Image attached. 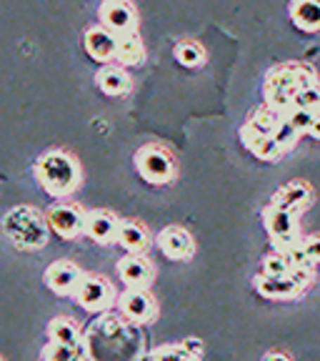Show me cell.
Instances as JSON below:
<instances>
[{"label": "cell", "instance_id": "obj_10", "mask_svg": "<svg viewBox=\"0 0 320 361\" xmlns=\"http://www.w3.org/2000/svg\"><path fill=\"white\" fill-rule=\"evenodd\" d=\"M80 276H83V271L73 264V261H53L43 274V281L45 286L51 288L53 293L58 296H73L75 288L80 283Z\"/></svg>", "mask_w": 320, "mask_h": 361}, {"label": "cell", "instance_id": "obj_19", "mask_svg": "<svg viewBox=\"0 0 320 361\" xmlns=\"http://www.w3.org/2000/svg\"><path fill=\"white\" fill-rule=\"evenodd\" d=\"M241 141L255 158H260V161H270V164L278 161V158L286 153L276 141H273V135H258L248 128V126H243L241 128Z\"/></svg>", "mask_w": 320, "mask_h": 361}, {"label": "cell", "instance_id": "obj_18", "mask_svg": "<svg viewBox=\"0 0 320 361\" xmlns=\"http://www.w3.org/2000/svg\"><path fill=\"white\" fill-rule=\"evenodd\" d=\"M115 243H120L128 254H146L151 246V233L141 221H120Z\"/></svg>", "mask_w": 320, "mask_h": 361}, {"label": "cell", "instance_id": "obj_20", "mask_svg": "<svg viewBox=\"0 0 320 361\" xmlns=\"http://www.w3.org/2000/svg\"><path fill=\"white\" fill-rule=\"evenodd\" d=\"M48 338L58 341V344L75 346V349L83 346V331H80V326L70 316H56V319H51V324H48Z\"/></svg>", "mask_w": 320, "mask_h": 361}, {"label": "cell", "instance_id": "obj_8", "mask_svg": "<svg viewBox=\"0 0 320 361\" xmlns=\"http://www.w3.org/2000/svg\"><path fill=\"white\" fill-rule=\"evenodd\" d=\"M263 226L268 236L273 238L276 248H283L288 243H295L300 241V224H298V216L288 214V211H281L276 206H268L263 211Z\"/></svg>", "mask_w": 320, "mask_h": 361}, {"label": "cell", "instance_id": "obj_7", "mask_svg": "<svg viewBox=\"0 0 320 361\" xmlns=\"http://www.w3.org/2000/svg\"><path fill=\"white\" fill-rule=\"evenodd\" d=\"M115 304H118L120 314L138 326L151 324L158 316V304L148 293V288H128L125 293H120V299H115Z\"/></svg>", "mask_w": 320, "mask_h": 361}, {"label": "cell", "instance_id": "obj_9", "mask_svg": "<svg viewBox=\"0 0 320 361\" xmlns=\"http://www.w3.org/2000/svg\"><path fill=\"white\" fill-rule=\"evenodd\" d=\"M158 248L170 261H191L196 256V241L183 226H165L158 233Z\"/></svg>", "mask_w": 320, "mask_h": 361}, {"label": "cell", "instance_id": "obj_27", "mask_svg": "<svg viewBox=\"0 0 320 361\" xmlns=\"http://www.w3.org/2000/svg\"><path fill=\"white\" fill-rule=\"evenodd\" d=\"M313 116L315 113H310V111H303V108H288L286 113H283V118L288 121V123L293 126V128L298 130L300 135L303 133H308V128H310V123H313Z\"/></svg>", "mask_w": 320, "mask_h": 361}, {"label": "cell", "instance_id": "obj_3", "mask_svg": "<svg viewBox=\"0 0 320 361\" xmlns=\"http://www.w3.org/2000/svg\"><path fill=\"white\" fill-rule=\"evenodd\" d=\"M135 169L153 186H165L178 173L175 156L165 146H158V143L143 146L141 151L135 153Z\"/></svg>", "mask_w": 320, "mask_h": 361}, {"label": "cell", "instance_id": "obj_15", "mask_svg": "<svg viewBox=\"0 0 320 361\" xmlns=\"http://www.w3.org/2000/svg\"><path fill=\"white\" fill-rule=\"evenodd\" d=\"M85 51L98 63L115 61V35L103 25H93L85 30Z\"/></svg>", "mask_w": 320, "mask_h": 361}, {"label": "cell", "instance_id": "obj_12", "mask_svg": "<svg viewBox=\"0 0 320 361\" xmlns=\"http://www.w3.org/2000/svg\"><path fill=\"white\" fill-rule=\"evenodd\" d=\"M310 203H313V188H310L305 180H290L281 191H276L270 206L288 211V214H293V216H300L303 211L310 209Z\"/></svg>", "mask_w": 320, "mask_h": 361}, {"label": "cell", "instance_id": "obj_6", "mask_svg": "<svg viewBox=\"0 0 320 361\" xmlns=\"http://www.w3.org/2000/svg\"><path fill=\"white\" fill-rule=\"evenodd\" d=\"M98 16H101L103 28L110 30L115 38L135 33V28H138V16L128 0H103Z\"/></svg>", "mask_w": 320, "mask_h": 361}, {"label": "cell", "instance_id": "obj_4", "mask_svg": "<svg viewBox=\"0 0 320 361\" xmlns=\"http://www.w3.org/2000/svg\"><path fill=\"white\" fill-rule=\"evenodd\" d=\"M73 296L90 314H103L110 306H115V299H118L115 286L105 276H98V274H83Z\"/></svg>", "mask_w": 320, "mask_h": 361}, {"label": "cell", "instance_id": "obj_17", "mask_svg": "<svg viewBox=\"0 0 320 361\" xmlns=\"http://www.w3.org/2000/svg\"><path fill=\"white\" fill-rule=\"evenodd\" d=\"M293 25L305 33H318L320 30V0H290L288 6Z\"/></svg>", "mask_w": 320, "mask_h": 361}, {"label": "cell", "instance_id": "obj_32", "mask_svg": "<svg viewBox=\"0 0 320 361\" xmlns=\"http://www.w3.org/2000/svg\"><path fill=\"white\" fill-rule=\"evenodd\" d=\"M180 346H183V351H186V354L191 356L193 361L203 356V341H200V338L188 336V338H183V341H180Z\"/></svg>", "mask_w": 320, "mask_h": 361}, {"label": "cell", "instance_id": "obj_34", "mask_svg": "<svg viewBox=\"0 0 320 361\" xmlns=\"http://www.w3.org/2000/svg\"><path fill=\"white\" fill-rule=\"evenodd\" d=\"M308 133L313 135L315 141H320V113H315V116H313V123H310Z\"/></svg>", "mask_w": 320, "mask_h": 361}, {"label": "cell", "instance_id": "obj_23", "mask_svg": "<svg viewBox=\"0 0 320 361\" xmlns=\"http://www.w3.org/2000/svg\"><path fill=\"white\" fill-rule=\"evenodd\" d=\"M281 113H276V111H270L268 106H263V108H258V111L248 118V128L253 130V133H258V135H273V130L278 128V123H281Z\"/></svg>", "mask_w": 320, "mask_h": 361}, {"label": "cell", "instance_id": "obj_1", "mask_svg": "<svg viewBox=\"0 0 320 361\" xmlns=\"http://www.w3.org/2000/svg\"><path fill=\"white\" fill-rule=\"evenodd\" d=\"M35 178L40 188L53 198H68L73 196L83 183V169L73 153L53 148L45 151L35 164Z\"/></svg>", "mask_w": 320, "mask_h": 361}, {"label": "cell", "instance_id": "obj_33", "mask_svg": "<svg viewBox=\"0 0 320 361\" xmlns=\"http://www.w3.org/2000/svg\"><path fill=\"white\" fill-rule=\"evenodd\" d=\"M263 361H293V359L286 354V351H268Z\"/></svg>", "mask_w": 320, "mask_h": 361}, {"label": "cell", "instance_id": "obj_30", "mask_svg": "<svg viewBox=\"0 0 320 361\" xmlns=\"http://www.w3.org/2000/svg\"><path fill=\"white\" fill-rule=\"evenodd\" d=\"M151 361H193L180 344H165L151 351Z\"/></svg>", "mask_w": 320, "mask_h": 361}, {"label": "cell", "instance_id": "obj_22", "mask_svg": "<svg viewBox=\"0 0 320 361\" xmlns=\"http://www.w3.org/2000/svg\"><path fill=\"white\" fill-rule=\"evenodd\" d=\"M115 61L123 68L138 66V63L146 61V45H143L141 35L138 33L118 35V38H115Z\"/></svg>", "mask_w": 320, "mask_h": 361}, {"label": "cell", "instance_id": "obj_13", "mask_svg": "<svg viewBox=\"0 0 320 361\" xmlns=\"http://www.w3.org/2000/svg\"><path fill=\"white\" fill-rule=\"evenodd\" d=\"M118 226L120 219L113 211L105 209H93L85 214V233L101 246H110L118 238Z\"/></svg>", "mask_w": 320, "mask_h": 361}, {"label": "cell", "instance_id": "obj_31", "mask_svg": "<svg viewBox=\"0 0 320 361\" xmlns=\"http://www.w3.org/2000/svg\"><path fill=\"white\" fill-rule=\"evenodd\" d=\"M300 246H303L305 256L310 259V264H320V233H310V236L300 238Z\"/></svg>", "mask_w": 320, "mask_h": 361}, {"label": "cell", "instance_id": "obj_25", "mask_svg": "<svg viewBox=\"0 0 320 361\" xmlns=\"http://www.w3.org/2000/svg\"><path fill=\"white\" fill-rule=\"evenodd\" d=\"M40 359L43 361H83V356H80V349H75V346L48 341V344L40 349Z\"/></svg>", "mask_w": 320, "mask_h": 361}, {"label": "cell", "instance_id": "obj_29", "mask_svg": "<svg viewBox=\"0 0 320 361\" xmlns=\"http://www.w3.org/2000/svg\"><path fill=\"white\" fill-rule=\"evenodd\" d=\"M290 271V264L283 254H268L263 259V276H288Z\"/></svg>", "mask_w": 320, "mask_h": 361}, {"label": "cell", "instance_id": "obj_26", "mask_svg": "<svg viewBox=\"0 0 320 361\" xmlns=\"http://www.w3.org/2000/svg\"><path fill=\"white\" fill-rule=\"evenodd\" d=\"M293 106L295 108H303V111H310V113H320V83L305 85L300 88L295 96H293Z\"/></svg>", "mask_w": 320, "mask_h": 361}, {"label": "cell", "instance_id": "obj_2", "mask_svg": "<svg viewBox=\"0 0 320 361\" xmlns=\"http://www.w3.org/2000/svg\"><path fill=\"white\" fill-rule=\"evenodd\" d=\"M3 233L8 236V241L13 243L20 251H38L48 243L51 236V228H48V221L33 206H13L6 211L3 221Z\"/></svg>", "mask_w": 320, "mask_h": 361}, {"label": "cell", "instance_id": "obj_28", "mask_svg": "<svg viewBox=\"0 0 320 361\" xmlns=\"http://www.w3.org/2000/svg\"><path fill=\"white\" fill-rule=\"evenodd\" d=\"M300 133L295 128H293L290 123H288L286 118H281V123H278V128L273 130V141L278 143V146L283 148V151H288V148H293L295 143H298Z\"/></svg>", "mask_w": 320, "mask_h": 361}, {"label": "cell", "instance_id": "obj_35", "mask_svg": "<svg viewBox=\"0 0 320 361\" xmlns=\"http://www.w3.org/2000/svg\"><path fill=\"white\" fill-rule=\"evenodd\" d=\"M0 361H6V359H3V356H0Z\"/></svg>", "mask_w": 320, "mask_h": 361}, {"label": "cell", "instance_id": "obj_5", "mask_svg": "<svg viewBox=\"0 0 320 361\" xmlns=\"http://www.w3.org/2000/svg\"><path fill=\"white\" fill-rule=\"evenodd\" d=\"M48 221V228L53 233H58L65 241H73V238L83 236L85 233V211L75 203H56L48 209L45 214Z\"/></svg>", "mask_w": 320, "mask_h": 361}, {"label": "cell", "instance_id": "obj_14", "mask_svg": "<svg viewBox=\"0 0 320 361\" xmlns=\"http://www.w3.org/2000/svg\"><path fill=\"white\" fill-rule=\"evenodd\" d=\"M253 288L265 296V299H273V301H288V299H295L300 296V291H305L298 281H293L290 276H258L253 279Z\"/></svg>", "mask_w": 320, "mask_h": 361}, {"label": "cell", "instance_id": "obj_11", "mask_svg": "<svg viewBox=\"0 0 320 361\" xmlns=\"http://www.w3.org/2000/svg\"><path fill=\"white\" fill-rule=\"evenodd\" d=\"M118 274L128 288H151L155 279V266L143 254H128L118 261Z\"/></svg>", "mask_w": 320, "mask_h": 361}, {"label": "cell", "instance_id": "obj_24", "mask_svg": "<svg viewBox=\"0 0 320 361\" xmlns=\"http://www.w3.org/2000/svg\"><path fill=\"white\" fill-rule=\"evenodd\" d=\"M173 56L180 66H186V68H200L203 63H205V51H203V45L196 43V40H180V43L175 45Z\"/></svg>", "mask_w": 320, "mask_h": 361}, {"label": "cell", "instance_id": "obj_21", "mask_svg": "<svg viewBox=\"0 0 320 361\" xmlns=\"http://www.w3.org/2000/svg\"><path fill=\"white\" fill-rule=\"evenodd\" d=\"M265 90H278L286 96H295L298 93V71L295 63H286V66H276L265 75Z\"/></svg>", "mask_w": 320, "mask_h": 361}, {"label": "cell", "instance_id": "obj_16", "mask_svg": "<svg viewBox=\"0 0 320 361\" xmlns=\"http://www.w3.org/2000/svg\"><path fill=\"white\" fill-rule=\"evenodd\" d=\"M98 88L110 98H123L133 88V80H130L128 71L123 66H103L101 73L96 75Z\"/></svg>", "mask_w": 320, "mask_h": 361}]
</instances>
